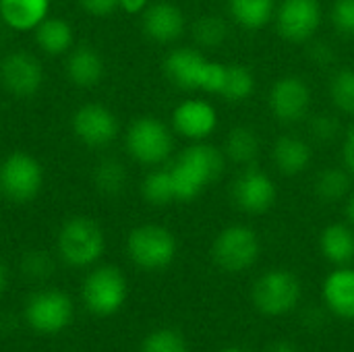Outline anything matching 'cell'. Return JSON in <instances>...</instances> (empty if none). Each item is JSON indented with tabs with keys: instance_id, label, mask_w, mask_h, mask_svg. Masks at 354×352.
<instances>
[{
	"instance_id": "6da1fadb",
	"label": "cell",
	"mask_w": 354,
	"mask_h": 352,
	"mask_svg": "<svg viewBox=\"0 0 354 352\" xmlns=\"http://www.w3.org/2000/svg\"><path fill=\"white\" fill-rule=\"evenodd\" d=\"M226 166V156L212 143L193 141L180 156L172 162L170 176L174 185L176 203H191L197 199L209 185H214Z\"/></svg>"
},
{
	"instance_id": "7a4b0ae2",
	"label": "cell",
	"mask_w": 354,
	"mask_h": 352,
	"mask_svg": "<svg viewBox=\"0 0 354 352\" xmlns=\"http://www.w3.org/2000/svg\"><path fill=\"white\" fill-rule=\"evenodd\" d=\"M164 75L172 85L185 91H205L220 95L226 64L207 58L197 48H174L164 58Z\"/></svg>"
},
{
	"instance_id": "3957f363",
	"label": "cell",
	"mask_w": 354,
	"mask_h": 352,
	"mask_svg": "<svg viewBox=\"0 0 354 352\" xmlns=\"http://www.w3.org/2000/svg\"><path fill=\"white\" fill-rule=\"evenodd\" d=\"M301 297L303 286L299 276L284 268L263 272L251 288V303L266 317H284L292 313L299 307Z\"/></svg>"
},
{
	"instance_id": "277c9868",
	"label": "cell",
	"mask_w": 354,
	"mask_h": 352,
	"mask_svg": "<svg viewBox=\"0 0 354 352\" xmlns=\"http://www.w3.org/2000/svg\"><path fill=\"white\" fill-rule=\"evenodd\" d=\"M56 247L62 261L71 268L93 266L106 249L104 230L87 216H73L60 226Z\"/></svg>"
},
{
	"instance_id": "5b68a950",
	"label": "cell",
	"mask_w": 354,
	"mask_h": 352,
	"mask_svg": "<svg viewBox=\"0 0 354 352\" xmlns=\"http://www.w3.org/2000/svg\"><path fill=\"white\" fill-rule=\"evenodd\" d=\"M127 253L137 268L145 272H160L176 259L178 243L166 226L141 224L129 232Z\"/></svg>"
},
{
	"instance_id": "8992f818",
	"label": "cell",
	"mask_w": 354,
	"mask_h": 352,
	"mask_svg": "<svg viewBox=\"0 0 354 352\" xmlns=\"http://www.w3.org/2000/svg\"><path fill=\"white\" fill-rule=\"evenodd\" d=\"M124 145L135 162L143 166H160L172 156L174 137L170 127L160 118L139 116L129 124L124 133Z\"/></svg>"
},
{
	"instance_id": "52a82bcc",
	"label": "cell",
	"mask_w": 354,
	"mask_h": 352,
	"mask_svg": "<svg viewBox=\"0 0 354 352\" xmlns=\"http://www.w3.org/2000/svg\"><path fill=\"white\" fill-rule=\"evenodd\" d=\"M261 255V241L259 234L247 224H230L218 232L212 245V259L214 263L228 272L239 274L257 263Z\"/></svg>"
},
{
	"instance_id": "ba28073f",
	"label": "cell",
	"mask_w": 354,
	"mask_h": 352,
	"mask_svg": "<svg viewBox=\"0 0 354 352\" xmlns=\"http://www.w3.org/2000/svg\"><path fill=\"white\" fill-rule=\"evenodd\" d=\"M44 187L41 164L25 151H12L0 162V193L10 203L33 201Z\"/></svg>"
},
{
	"instance_id": "9c48e42d",
	"label": "cell",
	"mask_w": 354,
	"mask_h": 352,
	"mask_svg": "<svg viewBox=\"0 0 354 352\" xmlns=\"http://www.w3.org/2000/svg\"><path fill=\"white\" fill-rule=\"evenodd\" d=\"M81 295L89 313L97 317H110L124 307L129 297V282L118 268L100 266L85 278Z\"/></svg>"
},
{
	"instance_id": "30bf717a",
	"label": "cell",
	"mask_w": 354,
	"mask_h": 352,
	"mask_svg": "<svg viewBox=\"0 0 354 352\" xmlns=\"http://www.w3.org/2000/svg\"><path fill=\"white\" fill-rule=\"evenodd\" d=\"M276 29L282 39L292 44L309 41L322 27L324 10L319 0H282L276 6Z\"/></svg>"
},
{
	"instance_id": "8fae6325",
	"label": "cell",
	"mask_w": 354,
	"mask_h": 352,
	"mask_svg": "<svg viewBox=\"0 0 354 352\" xmlns=\"http://www.w3.org/2000/svg\"><path fill=\"white\" fill-rule=\"evenodd\" d=\"M73 319V301L66 293L50 288L29 297L25 305V322L39 334H58Z\"/></svg>"
},
{
	"instance_id": "7c38bea8",
	"label": "cell",
	"mask_w": 354,
	"mask_h": 352,
	"mask_svg": "<svg viewBox=\"0 0 354 352\" xmlns=\"http://www.w3.org/2000/svg\"><path fill=\"white\" fill-rule=\"evenodd\" d=\"M232 201L245 214L261 216L276 205L278 187L268 172L255 168L253 164L247 166L232 183Z\"/></svg>"
},
{
	"instance_id": "4fadbf2b",
	"label": "cell",
	"mask_w": 354,
	"mask_h": 352,
	"mask_svg": "<svg viewBox=\"0 0 354 352\" xmlns=\"http://www.w3.org/2000/svg\"><path fill=\"white\" fill-rule=\"evenodd\" d=\"M311 98H313L311 87L303 77L284 75L272 85L268 104H270L272 114L280 122L295 124L307 118L309 108H311Z\"/></svg>"
},
{
	"instance_id": "5bb4252c",
	"label": "cell",
	"mask_w": 354,
	"mask_h": 352,
	"mask_svg": "<svg viewBox=\"0 0 354 352\" xmlns=\"http://www.w3.org/2000/svg\"><path fill=\"white\" fill-rule=\"evenodd\" d=\"M71 129L83 145L106 147L118 137V118L108 106L89 102L75 110Z\"/></svg>"
},
{
	"instance_id": "9a60e30c",
	"label": "cell",
	"mask_w": 354,
	"mask_h": 352,
	"mask_svg": "<svg viewBox=\"0 0 354 352\" xmlns=\"http://www.w3.org/2000/svg\"><path fill=\"white\" fill-rule=\"evenodd\" d=\"M0 81L8 93L17 98H29L35 95L44 85V66L31 52L15 50L0 62Z\"/></svg>"
},
{
	"instance_id": "2e32d148",
	"label": "cell",
	"mask_w": 354,
	"mask_h": 352,
	"mask_svg": "<svg viewBox=\"0 0 354 352\" xmlns=\"http://www.w3.org/2000/svg\"><path fill=\"white\" fill-rule=\"evenodd\" d=\"M218 127L216 108L199 98L180 102L172 110V129L189 141H205Z\"/></svg>"
},
{
	"instance_id": "e0dca14e",
	"label": "cell",
	"mask_w": 354,
	"mask_h": 352,
	"mask_svg": "<svg viewBox=\"0 0 354 352\" xmlns=\"http://www.w3.org/2000/svg\"><path fill=\"white\" fill-rule=\"evenodd\" d=\"M145 35L156 44H172L183 37L187 29L185 12L168 0L149 2L141 19Z\"/></svg>"
},
{
	"instance_id": "ac0fdd59",
	"label": "cell",
	"mask_w": 354,
	"mask_h": 352,
	"mask_svg": "<svg viewBox=\"0 0 354 352\" xmlns=\"http://www.w3.org/2000/svg\"><path fill=\"white\" fill-rule=\"evenodd\" d=\"M324 303L340 319H354V268L340 266L324 280Z\"/></svg>"
},
{
	"instance_id": "d6986e66",
	"label": "cell",
	"mask_w": 354,
	"mask_h": 352,
	"mask_svg": "<svg viewBox=\"0 0 354 352\" xmlns=\"http://www.w3.org/2000/svg\"><path fill=\"white\" fill-rule=\"evenodd\" d=\"M106 64L102 54L93 46H77L66 54V77L73 85L89 89L102 81Z\"/></svg>"
},
{
	"instance_id": "ffe728a7",
	"label": "cell",
	"mask_w": 354,
	"mask_h": 352,
	"mask_svg": "<svg viewBox=\"0 0 354 352\" xmlns=\"http://www.w3.org/2000/svg\"><path fill=\"white\" fill-rule=\"evenodd\" d=\"M272 158H274L276 168L284 176H299L301 172H305L309 168V164L313 160V151L305 139H301L297 135H282L274 143Z\"/></svg>"
},
{
	"instance_id": "44dd1931",
	"label": "cell",
	"mask_w": 354,
	"mask_h": 352,
	"mask_svg": "<svg viewBox=\"0 0 354 352\" xmlns=\"http://www.w3.org/2000/svg\"><path fill=\"white\" fill-rule=\"evenodd\" d=\"M50 15V0H0V19L12 31H33Z\"/></svg>"
},
{
	"instance_id": "7402d4cb",
	"label": "cell",
	"mask_w": 354,
	"mask_h": 352,
	"mask_svg": "<svg viewBox=\"0 0 354 352\" xmlns=\"http://www.w3.org/2000/svg\"><path fill=\"white\" fill-rule=\"evenodd\" d=\"M319 251L322 255L334 263L336 268L340 266H351L354 261V228L346 222H334L328 224L322 234H319Z\"/></svg>"
},
{
	"instance_id": "603a6c76",
	"label": "cell",
	"mask_w": 354,
	"mask_h": 352,
	"mask_svg": "<svg viewBox=\"0 0 354 352\" xmlns=\"http://www.w3.org/2000/svg\"><path fill=\"white\" fill-rule=\"evenodd\" d=\"M33 37L37 48L48 54V56H62L68 54L73 50V27L68 21L60 19V17H46L35 29H33Z\"/></svg>"
},
{
	"instance_id": "cb8c5ba5",
	"label": "cell",
	"mask_w": 354,
	"mask_h": 352,
	"mask_svg": "<svg viewBox=\"0 0 354 352\" xmlns=\"http://www.w3.org/2000/svg\"><path fill=\"white\" fill-rule=\"evenodd\" d=\"M276 0H228V12L245 29H263L276 15Z\"/></svg>"
},
{
	"instance_id": "d4e9b609",
	"label": "cell",
	"mask_w": 354,
	"mask_h": 352,
	"mask_svg": "<svg viewBox=\"0 0 354 352\" xmlns=\"http://www.w3.org/2000/svg\"><path fill=\"white\" fill-rule=\"evenodd\" d=\"M261 143L257 131L251 127H234L230 129L226 143H224V156L226 160L239 164V166H251L259 156Z\"/></svg>"
},
{
	"instance_id": "484cf974",
	"label": "cell",
	"mask_w": 354,
	"mask_h": 352,
	"mask_svg": "<svg viewBox=\"0 0 354 352\" xmlns=\"http://www.w3.org/2000/svg\"><path fill=\"white\" fill-rule=\"evenodd\" d=\"M351 187H353V174L346 170V166L344 168L328 166L317 172L313 183L315 197L322 199L324 203H336L340 199H346L351 195Z\"/></svg>"
},
{
	"instance_id": "4316f807",
	"label": "cell",
	"mask_w": 354,
	"mask_h": 352,
	"mask_svg": "<svg viewBox=\"0 0 354 352\" xmlns=\"http://www.w3.org/2000/svg\"><path fill=\"white\" fill-rule=\"evenodd\" d=\"M141 195L149 205L156 207H164L170 203H176V195H174V185H172V176L168 168H156L151 170L143 183H141Z\"/></svg>"
},
{
	"instance_id": "83f0119b",
	"label": "cell",
	"mask_w": 354,
	"mask_h": 352,
	"mask_svg": "<svg viewBox=\"0 0 354 352\" xmlns=\"http://www.w3.org/2000/svg\"><path fill=\"white\" fill-rule=\"evenodd\" d=\"M255 91V75L245 64H226L224 85L220 95L228 102H243Z\"/></svg>"
},
{
	"instance_id": "f1b7e54d",
	"label": "cell",
	"mask_w": 354,
	"mask_h": 352,
	"mask_svg": "<svg viewBox=\"0 0 354 352\" xmlns=\"http://www.w3.org/2000/svg\"><path fill=\"white\" fill-rule=\"evenodd\" d=\"M127 180H129V174H127L124 164L118 162V160H114V158L102 160L95 166V170H93V183L106 195H118V193H122L124 187H127Z\"/></svg>"
},
{
	"instance_id": "f546056e",
	"label": "cell",
	"mask_w": 354,
	"mask_h": 352,
	"mask_svg": "<svg viewBox=\"0 0 354 352\" xmlns=\"http://www.w3.org/2000/svg\"><path fill=\"white\" fill-rule=\"evenodd\" d=\"M193 37L201 48H218L228 37V23L220 15H203L193 23Z\"/></svg>"
},
{
	"instance_id": "4dcf8cb0",
	"label": "cell",
	"mask_w": 354,
	"mask_h": 352,
	"mask_svg": "<svg viewBox=\"0 0 354 352\" xmlns=\"http://www.w3.org/2000/svg\"><path fill=\"white\" fill-rule=\"evenodd\" d=\"M330 100L334 106L344 112L354 114V68L344 66L338 68L330 79Z\"/></svg>"
},
{
	"instance_id": "1f68e13d",
	"label": "cell",
	"mask_w": 354,
	"mask_h": 352,
	"mask_svg": "<svg viewBox=\"0 0 354 352\" xmlns=\"http://www.w3.org/2000/svg\"><path fill=\"white\" fill-rule=\"evenodd\" d=\"M139 352H189L185 336L172 328H160L147 334Z\"/></svg>"
},
{
	"instance_id": "d6a6232c",
	"label": "cell",
	"mask_w": 354,
	"mask_h": 352,
	"mask_svg": "<svg viewBox=\"0 0 354 352\" xmlns=\"http://www.w3.org/2000/svg\"><path fill=\"white\" fill-rule=\"evenodd\" d=\"M21 270L31 280H46L52 274L54 263H52V259H50L48 253H44V251H31V253H27L23 257Z\"/></svg>"
},
{
	"instance_id": "836d02e7",
	"label": "cell",
	"mask_w": 354,
	"mask_h": 352,
	"mask_svg": "<svg viewBox=\"0 0 354 352\" xmlns=\"http://www.w3.org/2000/svg\"><path fill=\"white\" fill-rule=\"evenodd\" d=\"M309 133L322 143H330L340 135V120L334 114H317L309 122Z\"/></svg>"
},
{
	"instance_id": "e575fe53",
	"label": "cell",
	"mask_w": 354,
	"mask_h": 352,
	"mask_svg": "<svg viewBox=\"0 0 354 352\" xmlns=\"http://www.w3.org/2000/svg\"><path fill=\"white\" fill-rule=\"evenodd\" d=\"M330 19L342 35L354 37V0H334Z\"/></svg>"
},
{
	"instance_id": "d590c367",
	"label": "cell",
	"mask_w": 354,
	"mask_h": 352,
	"mask_svg": "<svg viewBox=\"0 0 354 352\" xmlns=\"http://www.w3.org/2000/svg\"><path fill=\"white\" fill-rule=\"evenodd\" d=\"M79 4L91 17H108L118 8V0H79Z\"/></svg>"
},
{
	"instance_id": "8d00e7d4",
	"label": "cell",
	"mask_w": 354,
	"mask_h": 352,
	"mask_svg": "<svg viewBox=\"0 0 354 352\" xmlns=\"http://www.w3.org/2000/svg\"><path fill=\"white\" fill-rule=\"evenodd\" d=\"M342 158H344V166L346 170L354 176V124L348 127L346 135H344V143H342Z\"/></svg>"
},
{
	"instance_id": "74e56055",
	"label": "cell",
	"mask_w": 354,
	"mask_h": 352,
	"mask_svg": "<svg viewBox=\"0 0 354 352\" xmlns=\"http://www.w3.org/2000/svg\"><path fill=\"white\" fill-rule=\"evenodd\" d=\"M147 6L149 0H118V8H122L127 15H143Z\"/></svg>"
},
{
	"instance_id": "f35d334b",
	"label": "cell",
	"mask_w": 354,
	"mask_h": 352,
	"mask_svg": "<svg viewBox=\"0 0 354 352\" xmlns=\"http://www.w3.org/2000/svg\"><path fill=\"white\" fill-rule=\"evenodd\" d=\"M268 352H301L295 344H290V342H276L274 346H270Z\"/></svg>"
},
{
	"instance_id": "ab89813d",
	"label": "cell",
	"mask_w": 354,
	"mask_h": 352,
	"mask_svg": "<svg viewBox=\"0 0 354 352\" xmlns=\"http://www.w3.org/2000/svg\"><path fill=\"white\" fill-rule=\"evenodd\" d=\"M346 220H348V224L354 228V193H351L348 197H346Z\"/></svg>"
},
{
	"instance_id": "60d3db41",
	"label": "cell",
	"mask_w": 354,
	"mask_h": 352,
	"mask_svg": "<svg viewBox=\"0 0 354 352\" xmlns=\"http://www.w3.org/2000/svg\"><path fill=\"white\" fill-rule=\"evenodd\" d=\"M6 288H8V270H6V266L0 261V297L4 295Z\"/></svg>"
},
{
	"instance_id": "b9f144b4",
	"label": "cell",
	"mask_w": 354,
	"mask_h": 352,
	"mask_svg": "<svg viewBox=\"0 0 354 352\" xmlns=\"http://www.w3.org/2000/svg\"><path fill=\"white\" fill-rule=\"evenodd\" d=\"M220 352H249V351H245V349H239V346H230V349H222Z\"/></svg>"
}]
</instances>
